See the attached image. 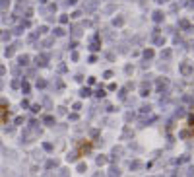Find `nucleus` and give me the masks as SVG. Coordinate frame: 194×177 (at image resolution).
<instances>
[{"mask_svg":"<svg viewBox=\"0 0 194 177\" xmlns=\"http://www.w3.org/2000/svg\"><path fill=\"white\" fill-rule=\"evenodd\" d=\"M95 95H97V97H105V90H103V88H99V90L95 92Z\"/></svg>","mask_w":194,"mask_h":177,"instance_id":"4be33fe9","label":"nucleus"},{"mask_svg":"<svg viewBox=\"0 0 194 177\" xmlns=\"http://www.w3.org/2000/svg\"><path fill=\"white\" fill-rule=\"evenodd\" d=\"M109 177H120V169H118L116 165H113L109 169Z\"/></svg>","mask_w":194,"mask_h":177,"instance_id":"7ed1b4c3","label":"nucleus"},{"mask_svg":"<svg viewBox=\"0 0 194 177\" xmlns=\"http://www.w3.org/2000/svg\"><path fill=\"white\" fill-rule=\"evenodd\" d=\"M58 177H68V169H60V173H58Z\"/></svg>","mask_w":194,"mask_h":177,"instance_id":"cd10ccee","label":"nucleus"},{"mask_svg":"<svg viewBox=\"0 0 194 177\" xmlns=\"http://www.w3.org/2000/svg\"><path fill=\"white\" fill-rule=\"evenodd\" d=\"M140 167H142V162H138V160L130 162V169H140Z\"/></svg>","mask_w":194,"mask_h":177,"instance_id":"0eeeda50","label":"nucleus"},{"mask_svg":"<svg viewBox=\"0 0 194 177\" xmlns=\"http://www.w3.org/2000/svg\"><path fill=\"white\" fill-rule=\"evenodd\" d=\"M95 162H97V165H105L107 162H109V160H107L105 156H97V158H95Z\"/></svg>","mask_w":194,"mask_h":177,"instance_id":"423d86ee","label":"nucleus"},{"mask_svg":"<svg viewBox=\"0 0 194 177\" xmlns=\"http://www.w3.org/2000/svg\"><path fill=\"white\" fill-rule=\"evenodd\" d=\"M188 123H190V127H194V115H190V117H188Z\"/></svg>","mask_w":194,"mask_h":177,"instance_id":"72a5a7b5","label":"nucleus"},{"mask_svg":"<svg viewBox=\"0 0 194 177\" xmlns=\"http://www.w3.org/2000/svg\"><path fill=\"white\" fill-rule=\"evenodd\" d=\"M161 59H165V60H169V59H171V51H169V49H165V51L161 53Z\"/></svg>","mask_w":194,"mask_h":177,"instance_id":"ddd939ff","label":"nucleus"},{"mask_svg":"<svg viewBox=\"0 0 194 177\" xmlns=\"http://www.w3.org/2000/svg\"><path fill=\"white\" fill-rule=\"evenodd\" d=\"M140 95H144V97L149 95V84H148V82H144V84H142V88H140Z\"/></svg>","mask_w":194,"mask_h":177,"instance_id":"f03ea898","label":"nucleus"},{"mask_svg":"<svg viewBox=\"0 0 194 177\" xmlns=\"http://www.w3.org/2000/svg\"><path fill=\"white\" fill-rule=\"evenodd\" d=\"M4 113H6V107H0V121H4Z\"/></svg>","mask_w":194,"mask_h":177,"instance_id":"bb28decb","label":"nucleus"},{"mask_svg":"<svg viewBox=\"0 0 194 177\" xmlns=\"http://www.w3.org/2000/svg\"><path fill=\"white\" fill-rule=\"evenodd\" d=\"M43 121H45V125H47V127H54V125H56V123H54V117H52V115H47V117L43 119Z\"/></svg>","mask_w":194,"mask_h":177,"instance_id":"20e7f679","label":"nucleus"},{"mask_svg":"<svg viewBox=\"0 0 194 177\" xmlns=\"http://www.w3.org/2000/svg\"><path fill=\"white\" fill-rule=\"evenodd\" d=\"M4 72H6V68H4V66H0V76H4Z\"/></svg>","mask_w":194,"mask_h":177,"instance_id":"f704fd0d","label":"nucleus"},{"mask_svg":"<svg viewBox=\"0 0 194 177\" xmlns=\"http://www.w3.org/2000/svg\"><path fill=\"white\" fill-rule=\"evenodd\" d=\"M113 24H115V26H122V24H124V20H122V18H116V20L113 21Z\"/></svg>","mask_w":194,"mask_h":177,"instance_id":"393cba45","label":"nucleus"},{"mask_svg":"<svg viewBox=\"0 0 194 177\" xmlns=\"http://www.w3.org/2000/svg\"><path fill=\"white\" fill-rule=\"evenodd\" d=\"M144 57H146V59H151V57H153V51H151V49H146V51H144Z\"/></svg>","mask_w":194,"mask_h":177,"instance_id":"f3484780","label":"nucleus"},{"mask_svg":"<svg viewBox=\"0 0 194 177\" xmlns=\"http://www.w3.org/2000/svg\"><path fill=\"white\" fill-rule=\"evenodd\" d=\"M21 88H23V92H25V93L29 92V84H27V82H23V86H21Z\"/></svg>","mask_w":194,"mask_h":177,"instance_id":"c756f323","label":"nucleus"},{"mask_svg":"<svg viewBox=\"0 0 194 177\" xmlns=\"http://www.w3.org/2000/svg\"><path fill=\"white\" fill-rule=\"evenodd\" d=\"M78 156H80V152H70V154L66 156V160H68V162H76Z\"/></svg>","mask_w":194,"mask_h":177,"instance_id":"39448f33","label":"nucleus"},{"mask_svg":"<svg viewBox=\"0 0 194 177\" xmlns=\"http://www.w3.org/2000/svg\"><path fill=\"white\" fill-rule=\"evenodd\" d=\"M54 35H56V37L64 35V29H62V27H56V29H54Z\"/></svg>","mask_w":194,"mask_h":177,"instance_id":"412c9836","label":"nucleus"},{"mask_svg":"<svg viewBox=\"0 0 194 177\" xmlns=\"http://www.w3.org/2000/svg\"><path fill=\"white\" fill-rule=\"evenodd\" d=\"M155 2H159V4H163V2H167V0H155Z\"/></svg>","mask_w":194,"mask_h":177,"instance_id":"e433bc0d","label":"nucleus"},{"mask_svg":"<svg viewBox=\"0 0 194 177\" xmlns=\"http://www.w3.org/2000/svg\"><path fill=\"white\" fill-rule=\"evenodd\" d=\"M93 177H103V175H101V173H95V175H93Z\"/></svg>","mask_w":194,"mask_h":177,"instance_id":"4c0bfd02","label":"nucleus"},{"mask_svg":"<svg viewBox=\"0 0 194 177\" xmlns=\"http://www.w3.org/2000/svg\"><path fill=\"white\" fill-rule=\"evenodd\" d=\"M80 95H82V97H89V95H91V90H89V88H82Z\"/></svg>","mask_w":194,"mask_h":177,"instance_id":"1a4fd4ad","label":"nucleus"},{"mask_svg":"<svg viewBox=\"0 0 194 177\" xmlns=\"http://www.w3.org/2000/svg\"><path fill=\"white\" fill-rule=\"evenodd\" d=\"M179 26H181L182 29H188V26H190V24H188L186 20H181V21H179Z\"/></svg>","mask_w":194,"mask_h":177,"instance_id":"aec40b11","label":"nucleus"},{"mask_svg":"<svg viewBox=\"0 0 194 177\" xmlns=\"http://www.w3.org/2000/svg\"><path fill=\"white\" fill-rule=\"evenodd\" d=\"M122 152H124L122 146H115V148H113V154H115V158H116V156H120Z\"/></svg>","mask_w":194,"mask_h":177,"instance_id":"9d476101","label":"nucleus"},{"mask_svg":"<svg viewBox=\"0 0 194 177\" xmlns=\"http://www.w3.org/2000/svg\"><path fill=\"white\" fill-rule=\"evenodd\" d=\"M186 175H188V177H192V175H194V167H192V165H190V167H188V171H186Z\"/></svg>","mask_w":194,"mask_h":177,"instance_id":"c85d7f7f","label":"nucleus"},{"mask_svg":"<svg viewBox=\"0 0 194 177\" xmlns=\"http://www.w3.org/2000/svg\"><path fill=\"white\" fill-rule=\"evenodd\" d=\"M192 72H194V66L190 64V62H182L181 64V74L182 76H190Z\"/></svg>","mask_w":194,"mask_h":177,"instance_id":"f257e3e1","label":"nucleus"},{"mask_svg":"<svg viewBox=\"0 0 194 177\" xmlns=\"http://www.w3.org/2000/svg\"><path fill=\"white\" fill-rule=\"evenodd\" d=\"M27 60H29V57H27V55H21V57H19V64H27Z\"/></svg>","mask_w":194,"mask_h":177,"instance_id":"a211bd4d","label":"nucleus"},{"mask_svg":"<svg viewBox=\"0 0 194 177\" xmlns=\"http://www.w3.org/2000/svg\"><path fill=\"white\" fill-rule=\"evenodd\" d=\"M132 134H134V132H132L128 127H126V129H124V132H122V138H128V136H132Z\"/></svg>","mask_w":194,"mask_h":177,"instance_id":"2eb2a0df","label":"nucleus"},{"mask_svg":"<svg viewBox=\"0 0 194 177\" xmlns=\"http://www.w3.org/2000/svg\"><path fill=\"white\" fill-rule=\"evenodd\" d=\"M39 2H41V4H45V2H49V0H39Z\"/></svg>","mask_w":194,"mask_h":177,"instance_id":"58836bf2","label":"nucleus"},{"mask_svg":"<svg viewBox=\"0 0 194 177\" xmlns=\"http://www.w3.org/2000/svg\"><path fill=\"white\" fill-rule=\"evenodd\" d=\"M8 6H10V0H0V8L2 10H6Z\"/></svg>","mask_w":194,"mask_h":177,"instance_id":"dca6fc26","label":"nucleus"},{"mask_svg":"<svg viewBox=\"0 0 194 177\" xmlns=\"http://www.w3.org/2000/svg\"><path fill=\"white\" fill-rule=\"evenodd\" d=\"M103 76H105V78H107V80H109V78H111V76H113V72H111V70H107V72H105V74H103Z\"/></svg>","mask_w":194,"mask_h":177,"instance_id":"473e14b6","label":"nucleus"},{"mask_svg":"<svg viewBox=\"0 0 194 177\" xmlns=\"http://www.w3.org/2000/svg\"><path fill=\"white\" fill-rule=\"evenodd\" d=\"M78 171H80V173H84V171H87V165H85L84 162H82V164H78Z\"/></svg>","mask_w":194,"mask_h":177,"instance_id":"4468645a","label":"nucleus"},{"mask_svg":"<svg viewBox=\"0 0 194 177\" xmlns=\"http://www.w3.org/2000/svg\"><path fill=\"white\" fill-rule=\"evenodd\" d=\"M153 20H155V21H161V20H163V14H161V12H155V14H153Z\"/></svg>","mask_w":194,"mask_h":177,"instance_id":"6ab92c4d","label":"nucleus"},{"mask_svg":"<svg viewBox=\"0 0 194 177\" xmlns=\"http://www.w3.org/2000/svg\"><path fill=\"white\" fill-rule=\"evenodd\" d=\"M56 165H58L56 160H49V162H47V169H52V167H56Z\"/></svg>","mask_w":194,"mask_h":177,"instance_id":"9b49d317","label":"nucleus"},{"mask_svg":"<svg viewBox=\"0 0 194 177\" xmlns=\"http://www.w3.org/2000/svg\"><path fill=\"white\" fill-rule=\"evenodd\" d=\"M78 0H68V4H76Z\"/></svg>","mask_w":194,"mask_h":177,"instance_id":"c9c22d12","label":"nucleus"},{"mask_svg":"<svg viewBox=\"0 0 194 177\" xmlns=\"http://www.w3.org/2000/svg\"><path fill=\"white\" fill-rule=\"evenodd\" d=\"M43 148H45V150H47V152H51V150H52V148H54V146H52V144H51V142H45V144H43Z\"/></svg>","mask_w":194,"mask_h":177,"instance_id":"5701e85b","label":"nucleus"},{"mask_svg":"<svg viewBox=\"0 0 194 177\" xmlns=\"http://www.w3.org/2000/svg\"><path fill=\"white\" fill-rule=\"evenodd\" d=\"M12 55H14V49H12V47H10V49H6V57H12Z\"/></svg>","mask_w":194,"mask_h":177,"instance_id":"7c9ffc66","label":"nucleus"},{"mask_svg":"<svg viewBox=\"0 0 194 177\" xmlns=\"http://www.w3.org/2000/svg\"><path fill=\"white\" fill-rule=\"evenodd\" d=\"M37 64H39V66H47V55H43V57H37Z\"/></svg>","mask_w":194,"mask_h":177,"instance_id":"6e6552de","label":"nucleus"},{"mask_svg":"<svg viewBox=\"0 0 194 177\" xmlns=\"http://www.w3.org/2000/svg\"><path fill=\"white\" fill-rule=\"evenodd\" d=\"M45 86H47L45 80H37V88H45Z\"/></svg>","mask_w":194,"mask_h":177,"instance_id":"a878e982","label":"nucleus"},{"mask_svg":"<svg viewBox=\"0 0 194 177\" xmlns=\"http://www.w3.org/2000/svg\"><path fill=\"white\" fill-rule=\"evenodd\" d=\"M39 109H41V105H33V107H31V111H33V113H37Z\"/></svg>","mask_w":194,"mask_h":177,"instance_id":"2f4dec72","label":"nucleus"},{"mask_svg":"<svg viewBox=\"0 0 194 177\" xmlns=\"http://www.w3.org/2000/svg\"><path fill=\"white\" fill-rule=\"evenodd\" d=\"M149 111H151L149 105H142V107H140V115H146V113H149Z\"/></svg>","mask_w":194,"mask_h":177,"instance_id":"f8f14e48","label":"nucleus"},{"mask_svg":"<svg viewBox=\"0 0 194 177\" xmlns=\"http://www.w3.org/2000/svg\"><path fill=\"white\" fill-rule=\"evenodd\" d=\"M179 136H181V138H188V136H190V132H188V131H181Z\"/></svg>","mask_w":194,"mask_h":177,"instance_id":"b1692460","label":"nucleus"}]
</instances>
